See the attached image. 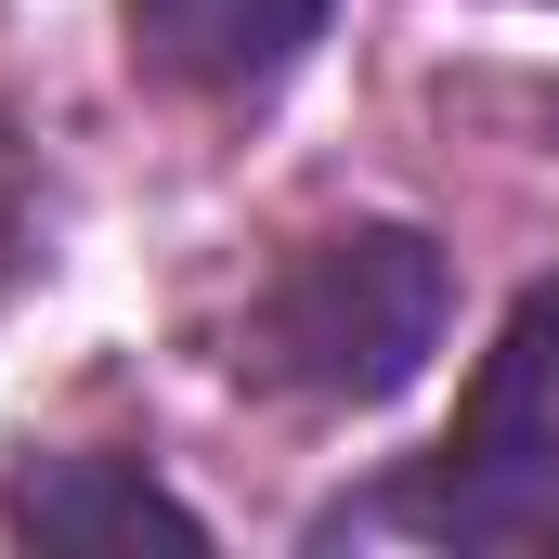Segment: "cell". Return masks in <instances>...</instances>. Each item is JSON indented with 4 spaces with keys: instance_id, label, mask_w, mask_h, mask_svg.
Listing matches in <instances>:
<instances>
[{
    "instance_id": "5",
    "label": "cell",
    "mask_w": 559,
    "mask_h": 559,
    "mask_svg": "<svg viewBox=\"0 0 559 559\" xmlns=\"http://www.w3.org/2000/svg\"><path fill=\"white\" fill-rule=\"evenodd\" d=\"M39 274H52V182H39V143H26V118L0 105V312H13Z\"/></svg>"
},
{
    "instance_id": "2",
    "label": "cell",
    "mask_w": 559,
    "mask_h": 559,
    "mask_svg": "<svg viewBox=\"0 0 559 559\" xmlns=\"http://www.w3.org/2000/svg\"><path fill=\"white\" fill-rule=\"evenodd\" d=\"M352 521H417L442 547H559V274H534L508 299L455 429L404 481H378L365 508H325L312 547L352 534Z\"/></svg>"
},
{
    "instance_id": "3",
    "label": "cell",
    "mask_w": 559,
    "mask_h": 559,
    "mask_svg": "<svg viewBox=\"0 0 559 559\" xmlns=\"http://www.w3.org/2000/svg\"><path fill=\"white\" fill-rule=\"evenodd\" d=\"M338 0H118V52L131 79L182 105H261L325 52Z\"/></svg>"
},
{
    "instance_id": "4",
    "label": "cell",
    "mask_w": 559,
    "mask_h": 559,
    "mask_svg": "<svg viewBox=\"0 0 559 559\" xmlns=\"http://www.w3.org/2000/svg\"><path fill=\"white\" fill-rule=\"evenodd\" d=\"M0 534H13V547H52V559H118V547H209V508L169 495L143 455H79V442H52V455H13Z\"/></svg>"
},
{
    "instance_id": "1",
    "label": "cell",
    "mask_w": 559,
    "mask_h": 559,
    "mask_svg": "<svg viewBox=\"0 0 559 559\" xmlns=\"http://www.w3.org/2000/svg\"><path fill=\"white\" fill-rule=\"evenodd\" d=\"M455 325V261L417 222H338L312 248H286L274 286L248 299L235 325V378L274 391V404H325V417H365V404H404L429 378Z\"/></svg>"
}]
</instances>
